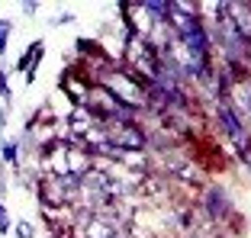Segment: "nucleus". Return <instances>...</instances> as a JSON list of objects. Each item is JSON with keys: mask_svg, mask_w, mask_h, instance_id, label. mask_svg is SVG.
I'll list each match as a JSON object with an SVG mask.
<instances>
[{"mask_svg": "<svg viewBox=\"0 0 251 238\" xmlns=\"http://www.w3.org/2000/svg\"><path fill=\"white\" fill-rule=\"evenodd\" d=\"M7 229V213H3V209H0V232Z\"/></svg>", "mask_w": 251, "mask_h": 238, "instance_id": "20e7f679", "label": "nucleus"}, {"mask_svg": "<svg viewBox=\"0 0 251 238\" xmlns=\"http://www.w3.org/2000/svg\"><path fill=\"white\" fill-rule=\"evenodd\" d=\"M203 206L209 209V216L222 219L226 213H229V200L219 193V187H213V190H206V196H203Z\"/></svg>", "mask_w": 251, "mask_h": 238, "instance_id": "f03ea898", "label": "nucleus"}, {"mask_svg": "<svg viewBox=\"0 0 251 238\" xmlns=\"http://www.w3.org/2000/svg\"><path fill=\"white\" fill-rule=\"evenodd\" d=\"M7 32H10V23H0V52H3V45H7Z\"/></svg>", "mask_w": 251, "mask_h": 238, "instance_id": "7ed1b4c3", "label": "nucleus"}, {"mask_svg": "<svg viewBox=\"0 0 251 238\" xmlns=\"http://www.w3.org/2000/svg\"><path fill=\"white\" fill-rule=\"evenodd\" d=\"M81 238H123V225L103 213H87L81 222Z\"/></svg>", "mask_w": 251, "mask_h": 238, "instance_id": "f257e3e1", "label": "nucleus"}]
</instances>
